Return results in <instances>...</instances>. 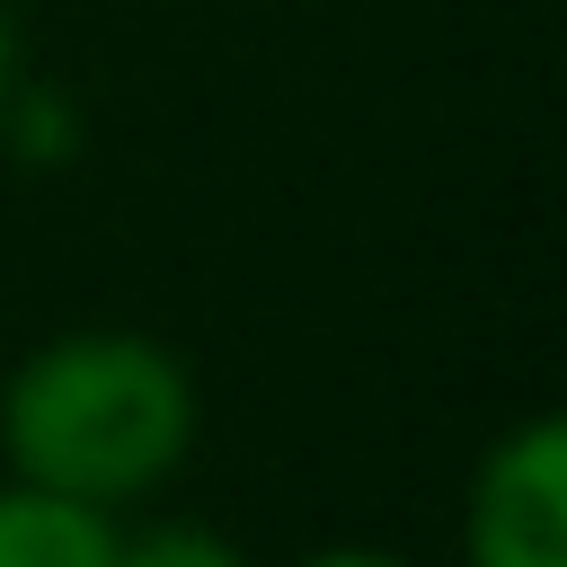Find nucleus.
<instances>
[{
	"label": "nucleus",
	"instance_id": "1",
	"mask_svg": "<svg viewBox=\"0 0 567 567\" xmlns=\"http://www.w3.org/2000/svg\"><path fill=\"white\" fill-rule=\"evenodd\" d=\"M204 434L195 372L151 328H62L27 346L0 381V461L9 478L89 496L106 514L159 496Z\"/></svg>",
	"mask_w": 567,
	"mask_h": 567
},
{
	"label": "nucleus",
	"instance_id": "2",
	"mask_svg": "<svg viewBox=\"0 0 567 567\" xmlns=\"http://www.w3.org/2000/svg\"><path fill=\"white\" fill-rule=\"evenodd\" d=\"M461 567H567V416H514L461 487Z\"/></svg>",
	"mask_w": 567,
	"mask_h": 567
},
{
	"label": "nucleus",
	"instance_id": "3",
	"mask_svg": "<svg viewBox=\"0 0 567 567\" xmlns=\"http://www.w3.org/2000/svg\"><path fill=\"white\" fill-rule=\"evenodd\" d=\"M124 514L35 487V478H0V567H115Z\"/></svg>",
	"mask_w": 567,
	"mask_h": 567
},
{
	"label": "nucleus",
	"instance_id": "4",
	"mask_svg": "<svg viewBox=\"0 0 567 567\" xmlns=\"http://www.w3.org/2000/svg\"><path fill=\"white\" fill-rule=\"evenodd\" d=\"M115 567H257V558L213 523H142L115 540Z\"/></svg>",
	"mask_w": 567,
	"mask_h": 567
},
{
	"label": "nucleus",
	"instance_id": "5",
	"mask_svg": "<svg viewBox=\"0 0 567 567\" xmlns=\"http://www.w3.org/2000/svg\"><path fill=\"white\" fill-rule=\"evenodd\" d=\"M0 142L18 151V159H35V168H53V159H71L80 151V115L53 97V89H9V106H0Z\"/></svg>",
	"mask_w": 567,
	"mask_h": 567
},
{
	"label": "nucleus",
	"instance_id": "6",
	"mask_svg": "<svg viewBox=\"0 0 567 567\" xmlns=\"http://www.w3.org/2000/svg\"><path fill=\"white\" fill-rule=\"evenodd\" d=\"M292 567H416L408 549H381V540H328V549H301Z\"/></svg>",
	"mask_w": 567,
	"mask_h": 567
},
{
	"label": "nucleus",
	"instance_id": "7",
	"mask_svg": "<svg viewBox=\"0 0 567 567\" xmlns=\"http://www.w3.org/2000/svg\"><path fill=\"white\" fill-rule=\"evenodd\" d=\"M9 89H18V27H9V9H0V106H9Z\"/></svg>",
	"mask_w": 567,
	"mask_h": 567
}]
</instances>
